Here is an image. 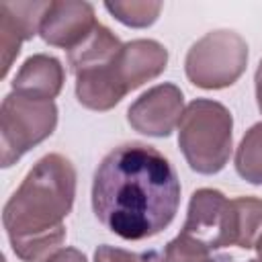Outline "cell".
I'll list each match as a JSON object with an SVG mask.
<instances>
[{"label":"cell","mask_w":262,"mask_h":262,"mask_svg":"<svg viewBox=\"0 0 262 262\" xmlns=\"http://www.w3.org/2000/svg\"><path fill=\"white\" fill-rule=\"evenodd\" d=\"M180 205V180L154 145L127 141L111 149L92 178V211L115 235L139 242L164 231Z\"/></svg>","instance_id":"cell-1"},{"label":"cell","mask_w":262,"mask_h":262,"mask_svg":"<svg viewBox=\"0 0 262 262\" xmlns=\"http://www.w3.org/2000/svg\"><path fill=\"white\" fill-rule=\"evenodd\" d=\"M76 199V168L61 154H47L23 178L2 209L10 248L23 262H43L66 239V217Z\"/></svg>","instance_id":"cell-2"},{"label":"cell","mask_w":262,"mask_h":262,"mask_svg":"<svg viewBox=\"0 0 262 262\" xmlns=\"http://www.w3.org/2000/svg\"><path fill=\"white\" fill-rule=\"evenodd\" d=\"M178 147L196 174H217L225 168L233 147V117L211 98H194L178 123Z\"/></svg>","instance_id":"cell-3"},{"label":"cell","mask_w":262,"mask_h":262,"mask_svg":"<svg viewBox=\"0 0 262 262\" xmlns=\"http://www.w3.org/2000/svg\"><path fill=\"white\" fill-rule=\"evenodd\" d=\"M248 66V43L231 29H217L194 41L184 57L190 84L203 90H221L235 84Z\"/></svg>","instance_id":"cell-4"},{"label":"cell","mask_w":262,"mask_h":262,"mask_svg":"<svg viewBox=\"0 0 262 262\" xmlns=\"http://www.w3.org/2000/svg\"><path fill=\"white\" fill-rule=\"evenodd\" d=\"M57 127L53 100H37L10 92L0 106V166L10 168L27 151L45 141Z\"/></svg>","instance_id":"cell-5"},{"label":"cell","mask_w":262,"mask_h":262,"mask_svg":"<svg viewBox=\"0 0 262 262\" xmlns=\"http://www.w3.org/2000/svg\"><path fill=\"white\" fill-rule=\"evenodd\" d=\"M184 235L209 250L233 246V209L231 201L217 188H199L188 201Z\"/></svg>","instance_id":"cell-6"},{"label":"cell","mask_w":262,"mask_h":262,"mask_svg":"<svg viewBox=\"0 0 262 262\" xmlns=\"http://www.w3.org/2000/svg\"><path fill=\"white\" fill-rule=\"evenodd\" d=\"M184 113V94L176 84L164 82L145 90L127 108L133 131L149 137H168Z\"/></svg>","instance_id":"cell-7"},{"label":"cell","mask_w":262,"mask_h":262,"mask_svg":"<svg viewBox=\"0 0 262 262\" xmlns=\"http://www.w3.org/2000/svg\"><path fill=\"white\" fill-rule=\"evenodd\" d=\"M96 25L98 20L90 2L49 0L39 27V35L47 45L72 51L92 33Z\"/></svg>","instance_id":"cell-8"},{"label":"cell","mask_w":262,"mask_h":262,"mask_svg":"<svg viewBox=\"0 0 262 262\" xmlns=\"http://www.w3.org/2000/svg\"><path fill=\"white\" fill-rule=\"evenodd\" d=\"M47 6L49 0L0 2V55H2L0 78H6L12 61L20 53V45L39 33Z\"/></svg>","instance_id":"cell-9"},{"label":"cell","mask_w":262,"mask_h":262,"mask_svg":"<svg viewBox=\"0 0 262 262\" xmlns=\"http://www.w3.org/2000/svg\"><path fill=\"white\" fill-rule=\"evenodd\" d=\"M168 66V49L156 39H133L123 43V49L117 57L115 70L123 90L143 86L145 82L158 78Z\"/></svg>","instance_id":"cell-10"},{"label":"cell","mask_w":262,"mask_h":262,"mask_svg":"<svg viewBox=\"0 0 262 262\" xmlns=\"http://www.w3.org/2000/svg\"><path fill=\"white\" fill-rule=\"evenodd\" d=\"M66 72L57 57L47 53H35L23 61L14 80L12 92H18L37 100H53L63 88Z\"/></svg>","instance_id":"cell-11"},{"label":"cell","mask_w":262,"mask_h":262,"mask_svg":"<svg viewBox=\"0 0 262 262\" xmlns=\"http://www.w3.org/2000/svg\"><path fill=\"white\" fill-rule=\"evenodd\" d=\"M123 43L121 39L104 25H96L92 29V33L72 51H68V63L76 74L92 70V68H102L108 66L117 59V55L121 53Z\"/></svg>","instance_id":"cell-12"},{"label":"cell","mask_w":262,"mask_h":262,"mask_svg":"<svg viewBox=\"0 0 262 262\" xmlns=\"http://www.w3.org/2000/svg\"><path fill=\"white\" fill-rule=\"evenodd\" d=\"M233 209V246L252 250L262 235V199L237 196L231 199Z\"/></svg>","instance_id":"cell-13"},{"label":"cell","mask_w":262,"mask_h":262,"mask_svg":"<svg viewBox=\"0 0 262 262\" xmlns=\"http://www.w3.org/2000/svg\"><path fill=\"white\" fill-rule=\"evenodd\" d=\"M235 172L250 184H262V123H254L235 149Z\"/></svg>","instance_id":"cell-14"},{"label":"cell","mask_w":262,"mask_h":262,"mask_svg":"<svg viewBox=\"0 0 262 262\" xmlns=\"http://www.w3.org/2000/svg\"><path fill=\"white\" fill-rule=\"evenodd\" d=\"M104 8L125 27L131 29H145L151 27L160 12H162V2H151V0H115V2H104Z\"/></svg>","instance_id":"cell-15"},{"label":"cell","mask_w":262,"mask_h":262,"mask_svg":"<svg viewBox=\"0 0 262 262\" xmlns=\"http://www.w3.org/2000/svg\"><path fill=\"white\" fill-rule=\"evenodd\" d=\"M213 250L190 239L184 233H178L164 248L160 262H231L229 256H213Z\"/></svg>","instance_id":"cell-16"},{"label":"cell","mask_w":262,"mask_h":262,"mask_svg":"<svg viewBox=\"0 0 262 262\" xmlns=\"http://www.w3.org/2000/svg\"><path fill=\"white\" fill-rule=\"evenodd\" d=\"M154 254H137L123 248L102 244L94 250V262H154Z\"/></svg>","instance_id":"cell-17"},{"label":"cell","mask_w":262,"mask_h":262,"mask_svg":"<svg viewBox=\"0 0 262 262\" xmlns=\"http://www.w3.org/2000/svg\"><path fill=\"white\" fill-rule=\"evenodd\" d=\"M43 262H88L86 256L76 248H59Z\"/></svg>","instance_id":"cell-18"},{"label":"cell","mask_w":262,"mask_h":262,"mask_svg":"<svg viewBox=\"0 0 262 262\" xmlns=\"http://www.w3.org/2000/svg\"><path fill=\"white\" fill-rule=\"evenodd\" d=\"M254 86H256V104H258V111L262 113V59L254 74Z\"/></svg>","instance_id":"cell-19"},{"label":"cell","mask_w":262,"mask_h":262,"mask_svg":"<svg viewBox=\"0 0 262 262\" xmlns=\"http://www.w3.org/2000/svg\"><path fill=\"white\" fill-rule=\"evenodd\" d=\"M254 250H256V254H258V260L262 262V235L258 237V242H256V246H254Z\"/></svg>","instance_id":"cell-20"},{"label":"cell","mask_w":262,"mask_h":262,"mask_svg":"<svg viewBox=\"0 0 262 262\" xmlns=\"http://www.w3.org/2000/svg\"><path fill=\"white\" fill-rule=\"evenodd\" d=\"M248 262H260V260H248Z\"/></svg>","instance_id":"cell-21"}]
</instances>
